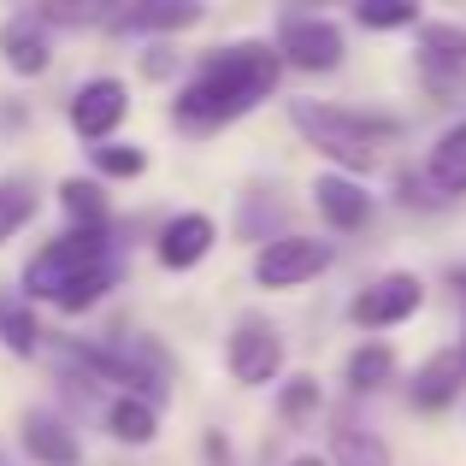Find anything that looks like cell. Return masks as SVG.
I'll return each instance as SVG.
<instances>
[{
	"instance_id": "6da1fadb",
	"label": "cell",
	"mask_w": 466,
	"mask_h": 466,
	"mask_svg": "<svg viewBox=\"0 0 466 466\" xmlns=\"http://www.w3.org/2000/svg\"><path fill=\"white\" fill-rule=\"evenodd\" d=\"M278 71H284L278 47L237 42V47H225V54H213L189 83H183L171 113H177V125L218 130V125H230V118L254 113V106L278 89Z\"/></svg>"
},
{
	"instance_id": "7a4b0ae2",
	"label": "cell",
	"mask_w": 466,
	"mask_h": 466,
	"mask_svg": "<svg viewBox=\"0 0 466 466\" xmlns=\"http://www.w3.org/2000/svg\"><path fill=\"white\" fill-rule=\"evenodd\" d=\"M289 118H296V130L313 142L319 154L337 159L342 177H349V171H372L378 142H396L401 137V118H390V113H354V106H325V101H296V106H289Z\"/></svg>"
},
{
	"instance_id": "3957f363",
	"label": "cell",
	"mask_w": 466,
	"mask_h": 466,
	"mask_svg": "<svg viewBox=\"0 0 466 466\" xmlns=\"http://www.w3.org/2000/svg\"><path fill=\"white\" fill-rule=\"evenodd\" d=\"M101 260H106V230H66L47 248H35V260L24 266V296L54 301L59 289L77 284L83 272H95Z\"/></svg>"
},
{
	"instance_id": "277c9868",
	"label": "cell",
	"mask_w": 466,
	"mask_h": 466,
	"mask_svg": "<svg viewBox=\"0 0 466 466\" xmlns=\"http://www.w3.org/2000/svg\"><path fill=\"white\" fill-rule=\"evenodd\" d=\"M330 266V248L319 237H272L254 254V284L260 289H301Z\"/></svg>"
},
{
	"instance_id": "5b68a950",
	"label": "cell",
	"mask_w": 466,
	"mask_h": 466,
	"mask_svg": "<svg viewBox=\"0 0 466 466\" xmlns=\"http://www.w3.org/2000/svg\"><path fill=\"white\" fill-rule=\"evenodd\" d=\"M225 366H230V378H237L242 390L272 384V378L284 372V337H278V325L242 319V325L230 330V342H225Z\"/></svg>"
},
{
	"instance_id": "8992f818",
	"label": "cell",
	"mask_w": 466,
	"mask_h": 466,
	"mask_svg": "<svg viewBox=\"0 0 466 466\" xmlns=\"http://www.w3.org/2000/svg\"><path fill=\"white\" fill-rule=\"evenodd\" d=\"M278 59L296 71H337L342 66V30L319 12H296L278 30Z\"/></svg>"
},
{
	"instance_id": "52a82bcc",
	"label": "cell",
	"mask_w": 466,
	"mask_h": 466,
	"mask_svg": "<svg viewBox=\"0 0 466 466\" xmlns=\"http://www.w3.org/2000/svg\"><path fill=\"white\" fill-rule=\"evenodd\" d=\"M425 301V284L413 272H384L378 284H366L360 296L349 301V319L360 330H384V325H401V319H413Z\"/></svg>"
},
{
	"instance_id": "ba28073f",
	"label": "cell",
	"mask_w": 466,
	"mask_h": 466,
	"mask_svg": "<svg viewBox=\"0 0 466 466\" xmlns=\"http://www.w3.org/2000/svg\"><path fill=\"white\" fill-rule=\"evenodd\" d=\"M125 113H130V89L118 77H89L77 95H71V125H77V137L95 142V148L125 125Z\"/></svg>"
},
{
	"instance_id": "9c48e42d",
	"label": "cell",
	"mask_w": 466,
	"mask_h": 466,
	"mask_svg": "<svg viewBox=\"0 0 466 466\" xmlns=\"http://www.w3.org/2000/svg\"><path fill=\"white\" fill-rule=\"evenodd\" d=\"M0 59H6L18 77H42V71L54 66V35H47V24L35 18V12H12V18L0 24Z\"/></svg>"
},
{
	"instance_id": "30bf717a",
	"label": "cell",
	"mask_w": 466,
	"mask_h": 466,
	"mask_svg": "<svg viewBox=\"0 0 466 466\" xmlns=\"http://www.w3.org/2000/svg\"><path fill=\"white\" fill-rule=\"evenodd\" d=\"M195 24H201V6H195V0H130V6H113L106 30H118V35H142V30L177 35V30H195Z\"/></svg>"
},
{
	"instance_id": "8fae6325",
	"label": "cell",
	"mask_w": 466,
	"mask_h": 466,
	"mask_svg": "<svg viewBox=\"0 0 466 466\" xmlns=\"http://www.w3.org/2000/svg\"><path fill=\"white\" fill-rule=\"evenodd\" d=\"M313 207L330 230H360L366 218H372V195L354 177H342V171H319L313 177Z\"/></svg>"
},
{
	"instance_id": "7c38bea8",
	"label": "cell",
	"mask_w": 466,
	"mask_h": 466,
	"mask_svg": "<svg viewBox=\"0 0 466 466\" xmlns=\"http://www.w3.org/2000/svg\"><path fill=\"white\" fill-rule=\"evenodd\" d=\"M461 390H466V349H437L431 360L413 372V408L443 413L449 401H461Z\"/></svg>"
},
{
	"instance_id": "4fadbf2b",
	"label": "cell",
	"mask_w": 466,
	"mask_h": 466,
	"mask_svg": "<svg viewBox=\"0 0 466 466\" xmlns=\"http://www.w3.org/2000/svg\"><path fill=\"white\" fill-rule=\"evenodd\" d=\"M207 254H213V218L207 213H177L159 230V266H171V272H189Z\"/></svg>"
},
{
	"instance_id": "5bb4252c",
	"label": "cell",
	"mask_w": 466,
	"mask_h": 466,
	"mask_svg": "<svg viewBox=\"0 0 466 466\" xmlns=\"http://www.w3.org/2000/svg\"><path fill=\"white\" fill-rule=\"evenodd\" d=\"M425 183H431L437 195H466V118L461 125H449L443 137L431 142V154H425Z\"/></svg>"
},
{
	"instance_id": "9a60e30c",
	"label": "cell",
	"mask_w": 466,
	"mask_h": 466,
	"mask_svg": "<svg viewBox=\"0 0 466 466\" xmlns=\"http://www.w3.org/2000/svg\"><path fill=\"white\" fill-rule=\"evenodd\" d=\"M24 449L42 466H77V437L54 413H24Z\"/></svg>"
},
{
	"instance_id": "2e32d148",
	"label": "cell",
	"mask_w": 466,
	"mask_h": 466,
	"mask_svg": "<svg viewBox=\"0 0 466 466\" xmlns=\"http://www.w3.org/2000/svg\"><path fill=\"white\" fill-rule=\"evenodd\" d=\"M420 66L431 71L437 83H443V77H455V71L466 66V30H455V24H425Z\"/></svg>"
},
{
	"instance_id": "e0dca14e",
	"label": "cell",
	"mask_w": 466,
	"mask_h": 466,
	"mask_svg": "<svg viewBox=\"0 0 466 466\" xmlns=\"http://www.w3.org/2000/svg\"><path fill=\"white\" fill-rule=\"evenodd\" d=\"M106 431H113L118 443H137L142 449V443H154V437H159V413L142 396H118L113 408H106Z\"/></svg>"
},
{
	"instance_id": "ac0fdd59",
	"label": "cell",
	"mask_w": 466,
	"mask_h": 466,
	"mask_svg": "<svg viewBox=\"0 0 466 466\" xmlns=\"http://www.w3.org/2000/svg\"><path fill=\"white\" fill-rule=\"evenodd\" d=\"M330 466H390L384 437H372L366 425H337L330 437Z\"/></svg>"
},
{
	"instance_id": "d6986e66",
	"label": "cell",
	"mask_w": 466,
	"mask_h": 466,
	"mask_svg": "<svg viewBox=\"0 0 466 466\" xmlns=\"http://www.w3.org/2000/svg\"><path fill=\"white\" fill-rule=\"evenodd\" d=\"M390 378H396V354H390L384 342H360V349L349 354V390H354V396L384 390Z\"/></svg>"
},
{
	"instance_id": "ffe728a7",
	"label": "cell",
	"mask_w": 466,
	"mask_h": 466,
	"mask_svg": "<svg viewBox=\"0 0 466 466\" xmlns=\"http://www.w3.org/2000/svg\"><path fill=\"white\" fill-rule=\"evenodd\" d=\"M59 201H66V213L77 218V230H106V201H101V183L66 177V183H59Z\"/></svg>"
},
{
	"instance_id": "44dd1931",
	"label": "cell",
	"mask_w": 466,
	"mask_h": 466,
	"mask_svg": "<svg viewBox=\"0 0 466 466\" xmlns=\"http://www.w3.org/2000/svg\"><path fill=\"white\" fill-rule=\"evenodd\" d=\"M30 213H35V183L30 177H6L0 183V242L18 237V230L30 225Z\"/></svg>"
},
{
	"instance_id": "7402d4cb",
	"label": "cell",
	"mask_w": 466,
	"mask_h": 466,
	"mask_svg": "<svg viewBox=\"0 0 466 466\" xmlns=\"http://www.w3.org/2000/svg\"><path fill=\"white\" fill-rule=\"evenodd\" d=\"M106 289H113V260H101L95 272H83L77 284H66V289L54 296V308H59V313H89L95 301L106 296Z\"/></svg>"
},
{
	"instance_id": "603a6c76",
	"label": "cell",
	"mask_w": 466,
	"mask_h": 466,
	"mask_svg": "<svg viewBox=\"0 0 466 466\" xmlns=\"http://www.w3.org/2000/svg\"><path fill=\"white\" fill-rule=\"evenodd\" d=\"M0 342H6L12 354H35L42 330H35V313L24 308V301H0Z\"/></svg>"
},
{
	"instance_id": "cb8c5ba5",
	"label": "cell",
	"mask_w": 466,
	"mask_h": 466,
	"mask_svg": "<svg viewBox=\"0 0 466 466\" xmlns=\"http://www.w3.org/2000/svg\"><path fill=\"white\" fill-rule=\"evenodd\" d=\"M354 24H366V30H401V24H420V6L413 0H360Z\"/></svg>"
},
{
	"instance_id": "d4e9b609",
	"label": "cell",
	"mask_w": 466,
	"mask_h": 466,
	"mask_svg": "<svg viewBox=\"0 0 466 466\" xmlns=\"http://www.w3.org/2000/svg\"><path fill=\"white\" fill-rule=\"evenodd\" d=\"M319 408H325V396H319V378H289V384H284V396H278V413H284L289 425L313 420Z\"/></svg>"
},
{
	"instance_id": "484cf974",
	"label": "cell",
	"mask_w": 466,
	"mask_h": 466,
	"mask_svg": "<svg viewBox=\"0 0 466 466\" xmlns=\"http://www.w3.org/2000/svg\"><path fill=\"white\" fill-rule=\"evenodd\" d=\"M95 171H101V177H142V171H148V154L125 148V142H101V148H95Z\"/></svg>"
},
{
	"instance_id": "4316f807",
	"label": "cell",
	"mask_w": 466,
	"mask_h": 466,
	"mask_svg": "<svg viewBox=\"0 0 466 466\" xmlns=\"http://www.w3.org/2000/svg\"><path fill=\"white\" fill-rule=\"evenodd\" d=\"M449 284H455V296L466 301V266H455V278H449Z\"/></svg>"
},
{
	"instance_id": "83f0119b",
	"label": "cell",
	"mask_w": 466,
	"mask_h": 466,
	"mask_svg": "<svg viewBox=\"0 0 466 466\" xmlns=\"http://www.w3.org/2000/svg\"><path fill=\"white\" fill-rule=\"evenodd\" d=\"M289 466H325V461H319V455H301V461H289Z\"/></svg>"
},
{
	"instance_id": "f1b7e54d",
	"label": "cell",
	"mask_w": 466,
	"mask_h": 466,
	"mask_svg": "<svg viewBox=\"0 0 466 466\" xmlns=\"http://www.w3.org/2000/svg\"><path fill=\"white\" fill-rule=\"evenodd\" d=\"M461 349H466V342H461Z\"/></svg>"
}]
</instances>
